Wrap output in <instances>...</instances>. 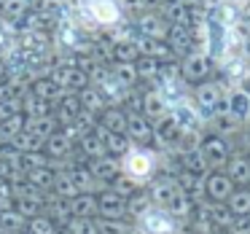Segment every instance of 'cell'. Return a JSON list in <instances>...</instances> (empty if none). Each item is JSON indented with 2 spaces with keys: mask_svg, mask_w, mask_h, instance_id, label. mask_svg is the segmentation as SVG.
Wrapping results in <instances>:
<instances>
[{
  "mask_svg": "<svg viewBox=\"0 0 250 234\" xmlns=\"http://www.w3.org/2000/svg\"><path fill=\"white\" fill-rule=\"evenodd\" d=\"M97 124L108 132H124L126 135V110L121 108V105H108V108L97 116Z\"/></svg>",
  "mask_w": 250,
  "mask_h": 234,
  "instance_id": "18",
  "label": "cell"
},
{
  "mask_svg": "<svg viewBox=\"0 0 250 234\" xmlns=\"http://www.w3.org/2000/svg\"><path fill=\"white\" fill-rule=\"evenodd\" d=\"M22 113L27 116V119H38V116H51L54 113V105L49 103V100L38 97V94H33L27 89V92L22 94Z\"/></svg>",
  "mask_w": 250,
  "mask_h": 234,
  "instance_id": "19",
  "label": "cell"
},
{
  "mask_svg": "<svg viewBox=\"0 0 250 234\" xmlns=\"http://www.w3.org/2000/svg\"><path fill=\"white\" fill-rule=\"evenodd\" d=\"M43 137H38V135H33V132H27V129H22L17 137L11 140V146L17 148L19 153H30V151H43Z\"/></svg>",
  "mask_w": 250,
  "mask_h": 234,
  "instance_id": "31",
  "label": "cell"
},
{
  "mask_svg": "<svg viewBox=\"0 0 250 234\" xmlns=\"http://www.w3.org/2000/svg\"><path fill=\"white\" fill-rule=\"evenodd\" d=\"M223 172L234 180V186H250V162L242 151H231V156L223 164Z\"/></svg>",
  "mask_w": 250,
  "mask_h": 234,
  "instance_id": "16",
  "label": "cell"
},
{
  "mask_svg": "<svg viewBox=\"0 0 250 234\" xmlns=\"http://www.w3.org/2000/svg\"><path fill=\"white\" fill-rule=\"evenodd\" d=\"M97 232L100 234H135L137 226L126 218H97Z\"/></svg>",
  "mask_w": 250,
  "mask_h": 234,
  "instance_id": "29",
  "label": "cell"
},
{
  "mask_svg": "<svg viewBox=\"0 0 250 234\" xmlns=\"http://www.w3.org/2000/svg\"><path fill=\"white\" fill-rule=\"evenodd\" d=\"M135 67H137V81L140 84H156V78L162 76L164 65L159 60H153V57H137L135 60Z\"/></svg>",
  "mask_w": 250,
  "mask_h": 234,
  "instance_id": "22",
  "label": "cell"
},
{
  "mask_svg": "<svg viewBox=\"0 0 250 234\" xmlns=\"http://www.w3.org/2000/svg\"><path fill=\"white\" fill-rule=\"evenodd\" d=\"M223 97H226V86L221 81H210V78L202 84H194V92H191V100L202 110L205 119H210L212 113L223 110Z\"/></svg>",
  "mask_w": 250,
  "mask_h": 234,
  "instance_id": "4",
  "label": "cell"
},
{
  "mask_svg": "<svg viewBox=\"0 0 250 234\" xmlns=\"http://www.w3.org/2000/svg\"><path fill=\"white\" fill-rule=\"evenodd\" d=\"M119 167L126 178H132L137 186H146L151 178H156L159 170H162V156L159 151L153 148H146V146H132L124 156L119 159Z\"/></svg>",
  "mask_w": 250,
  "mask_h": 234,
  "instance_id": "1",
  "label": "cell"
},
{
  "mask_svg": "<svg viewBox=\"0 0 250 234\" xmlns=\"http://www.w3.org/2000/svg\"><path fill=\"white\" fill-rule=\"evenodd\" d=\"M237 78H239V81H237V84H239V86H242V89H245V92H248V94H250V65H245V67H242V73H239V76H237Z\"/></svg>",
  "mask_w": 250,
  "mask_h": 234,
  "instance_id": "38",
  "label": "cell"
},
{
  "mask_svg": "<svg viewBox=\"0 0 250 234\" xmlns=\"http://www.w3.org/2000/svg\"><path fill=\"white\" fill-rule=\"evenodd\" d=\"M97 218H126V199L116 191H97Z\"/></svg>",
  "mask_w": 250,
  "mask_h": 234,
  "instance_id": "12",
  "label": "cell"
},
{
  "mask_svg": "<svg viewBox=\"0 0 250 234\" xmlns=\"http://www.w3.org/2000/svg\"><path fill=\"white\" fill-rule=\"evenodd\" d=\"M132 24H135V30L140 35H146V38H167V30H169V22L162 17V11L153 8V6L137 14Z\"/></svg>",
  "mask_w": 250,
  "mask_h": 234,
  "instance_id": "6",
  "label": "cell"
},
{
  "mask_svg": "<svg viewBox=\"0 0 250 234\" xmlns=\"http://www.w3.org/2000/svg\"><path fill=\"white\" fill-rule=\"evenodd\" d=\"M70 205V215L76 218H97V194H76L67 199Z\"/></svg>",
  "mask_w": 250,
  "mask_h": 234,
  "instance_id": "21",
  "label": "cell"
},
{
  "mask_svg": "<svg viewBox=\"0 0 250 234\" xmlns=\"http://www.w3.org/2000/svg\"><path fill=\"white\" fill-rule=\"evenodd\" d=\"M140 57L135 46V38L132 41H116L113 38V51H110V62H135Z\"/></svg>",
  "mask_w": 250,
  "mask_h": 234,
  "instance_id": "30",
  "label": "cell"
},
{
  "mask_svg": "<svg viewBox=\"0 0 250 234\" xmlns=\"http://www.w3.org/2000/svg\"><path fill=\"white\" fill-rule=\"evenodd\" d=\"M3 146H6V140H3V135H0V148H3Z\"/></svg>",
  "mask_w": 250,
  "mask_h": 234,
  "instance_id": "41",
  "label": "cell"
},
{
  "mask_svg": "<svg viewBox=\"0 0 250 234\" xmlns=\"http://www.w3.org/2000/svg\"><path fill=\"white\" fill-rule=\"evenodd\" d=\"M76 151L81 153L83 159H97V156H105V143L100 140L94 132H83L81 137H78V143H76Z\"/></svg>",
  "mask_w": 250,
  "mask_h": 234,
  "instance_id": "23",
  "label": "cell"
},
{
  "mask_svg": "<svg viewBox=\"0 0 250 234\" xmlns=\"http://www.w3.org/2000/svg\"><path fill=\"white\" fill-rule=\"evenodd\" d=\"M178 70H180V78L194 86V84H202V81H207V78L212 76L215 62H212V57L207 54V51L194 49V51H188L186 57L178 60Z\"/></svg>",
  "mask_w": 250,
  "mask_h": 234,
  "instance_id": "3",
  "label": "cell"
},
{
  "mask_svg": "<svg viewBox=\"0 0 250 234\" xmlns=\"http://www.w3.org/2000/svg\"><path fill=\"white\" fill-rule=\"evenodd\" d=\"M78 100H81L83 110H89V113H94V116H100L105 108H108V103H105L103 92H100L94 84H89L86 89H81V92H78Z\"/></svg>",
  "mask_w": 250,
  "mask_h": 234,
  "instance_id": "25",
  "label": "cell"
},
{
  "mask_svg": "<svg viewBox=\"0 0 250 234\" xmlns=\"http://www.w3.org/2000/svg\"><path fill=\"white\" fill-rule=\"evenodd\" d=\"M27 229V218L19 210L8 207V210H0V234H24Z\"/></svg>",
  "mask_w": 250,
  "mask_h": 234,
  "instance_id": "24",
  "label": "cell"
},
{
  "mask_svg": "<svg viewBox=\"0 0 250 234\" xmlns=\"http://www.w3.org/2000/svg\"><path fill=\"white\" fill-rule=\"evenodd\" d=\"M108 189H110V191H116L119 196H124V199H129V196L135 194V191L140 189V186H137L132 178H126L124 172H119V175H116V178L108 183Z\"/></svg>",
  "mask_w": 250,
  "mask_h": 234,
  "instance_id": "36",
  "label": "cell"
},
{
  "mask_svg": "<svg viewBox=\"0 0 250 234\" xmlns=\"http://www.w3.org/2000/svg\"><path fill=\"white\" fill-rule=\"evenodd\" d=\"M54 175H57V170L51 167V164H43V167L27 170V172H24V180H30L33 186H38L41 191H46V194H49L51 186H54Z\"/></svg>",
  "mask_w": 250,
  "mask_h": 234,
  "instance_id": "27",
  "label": "cell"
},
{
  "mask_svg": "<svg viewBox=\"0 0 250 234\" xmlns=\"http://www.w3.org/2000/svg\"><path fill=\"white\" fill-rule=\"evenodd\" d=\"M86 167H89V172L94 175V180H97L100 186H105V189H108V183L121 172L119 159H116V156H108V153H105V156H97V159H89Z\"/></svg>",
  "mask_w": 250,
  "mask_h": 234,
  "instance_id": "14",
  "label": "cell"
},
{
  "mask_svg": "<svg viewBox=\"0 0 250 234\" xmlns=\"http://www.w3.org/2000/svg\"><path fill=\"white\" fill-rule=\"evenodd\" d=\"M22 129H24V113H14L8 119H0V135H3L6 143H11Z\"/></svg>",
  "mask_w": 250,
  "mask_h": 234,
  "instance_id": "34",
  "label": "cell"
},
{
  "mask_svg": "<svg viewBox=\"0 0 250 234\" xmlns=\"http://www.w3.org/2000/svg\"><path fill=\"white\" fill-rule=\"evenodd\" d=\"M67 234H100L97 232V218H76L73 215L70 221L65 223Z\"/></svg>",
  "mask_w": 250,
  "mask_h": 234,
  "instance_id": "35",
  "label": "cell"
},
{
  "mask_svg": "<svg viewBox=\"0 0 250 234\" xmlns=\"http://www.w3.org/2000/svg\"><path fill=\"white\" fill-rule=\"evenodd\" d=\"M30 92L33 94H38V97H43V100H49L51 105H57L62 97H65V89L60 86V84L54 81L51 76H43V78H35L33 84H30Z\"/></svg>",
  "mask_w": 250,
  "mask_h": 234,
  "instance_id": "17",
  "label": "cell"
},
{
  "mask_svg": "<svg viewBox=\"0 0 250 234\" xmlns=\"http://www.w3.org/2000/svg\"><path fill=\"white\" fill-rule=\"evenodd\" d=\"M199 153H202V159H205V164L210 170H223L226 159L231 156V146H229L226 137L207 132V135H202V140H199Z\"/></svg>",
  "mask_w": 250,
  "mask_h": 234,
  "instance_id": "5",
  "label": "cell"
},
{
  "mask_svg": "<svg viewBox=\"0 0 250 234\" xmlns=\"http://www.w3.org/2000/svg\"><path fill=\"white\" fill-rule=\"evenodd\" d=\"M135 226L140 234H178L180 232V221L175 215H169L164 207L148 205L140 215L135 218Z\"/></svg>",
  "mask_w": 250,
  "mask_h": 234,
  "instance_id": "2",
  "label": "cell"
},
{
  "mask_svg": "<svg viewBox=\"0 0 250 234\" xmlns=\"http://www.w3.org/2000/svg\"><path fill=\"white\" fill-rule=\"evenodd\" d=\"M223 110L239 119L245 124V129H250V94L245 92L239 84L234 86H226V97H223Z\"/></svg>",
  "mask_w": 250,
  "mask_h": 234,
  "instance_id": "7",
  "label": "cell"
},
{
  "mask_svg": "<svg viewBox=\"0 0 250 234\" xmlns=\"http://www.w3.org/2000/svg\"><path fill=\"white\" fill-rule=\"evenodd\" d=\"M8 78V67H6V62H3V57H0V84Z\"/></svg>",
  "mask_w": 250,
  "mask_h": 234,
  "instance_id": "39",
  "label": "cell"
},
{
  "mask_svg": "<svg viewBox=\"0 0 250 234\" xmlns=\"http://www.w3.org/2000/svg\"><path fill=\"white\" fill-rule=\"evenodd\" d=\"M126 137L137 146L153 140V121L140 110H126Z\"/></svg>",
  "mask_w": 250,
  "mask_h": 234,
  "instance_id": "9",
  "label": "cell"
},
{
  "mask_svg": "<svg viewBox=\"0 0 250 234\" xmlns=\"http://www.w3.org/2000/svg\"><path fill=\"white\" fill-rule=\"evenodd\" d=\"M70 178H73V183H76L78 194H97V191L105 189V186H100L97 180H94V175L89 172V167H83V164L70 167Z\"/></svg>",
  "mask_w": 250,
  "mask_h": 234,
  "instance_id": "20",
  "label": "cell"
},
{
  "mask_svg": "<svg viewBox=\"0 0 250 234\" xmlns=\"http://www.w3.org/2000/svg\"><path fill=\"white\" fill-rule=\"evenodd\" d=\"M3 41H6V35H3V33H0V46H3Z\"/></svg>",
  "mask_w": 250,
  "mask_h": 234,
  "instance_id": "42",
  "label": "cell"
},
{
  "mask_svg": "<svg viewBox=\"0 0 250 234\" xmlns=\"http://www.w3.org/2000/svg\"><path fill=\"white\" fill-rule=\"evenodd\" d=\"M237 189L234 186V180L229 178L223 170H212V172H207L205 178V199L207 202H226L229 196H231V191Z\"/></svg>",
  "mask_w": 250,
  "mask_h": 234,
  "instance_id": "8",
  "label": "cell"
},
{
  "mask_svg": "<svg viewBox=\"0 0 250 234\" xmlns=\"http://www.w3.org/2000/svg\"><path fill=\"white\" fill-rule=\"evenodd\" d=\"M24 129L27 132H33V135H38V137H49L51 132H57L60 129V124H57V119H54V113L51 116H38V119H27L24 116Z\"/></svg>",
  "mask_w": 250,
  "mask_h": 234,
  "instance_id": "28",
  "label": "cell"
},
{
  "mask_svg": "<svg viewBox=\"0 0 250 234\" xmlns=\"http://www.w3.org/2000/svg\"><path fill=\"white\" fill-rule=\"evenodd\" d=\"M57 229L60 226H57L46 213H38V215L27 218V229H24V234H54Z\"/></svg>",
  "mask_w": 250,
  "mask_h": 234,
  "instance_id": "33",
  "label": "cell"
},
{
  "mask_svg": "<svg viewBox=\"0 0 250 234\" xmlns=\"http://www.w3.org/2000/svg\"><path fill=\"white\" fill-rule=\"evenodd\" d=\"M183 3L188 8H202V3H205V0H183Z\"/></svg>",
  "mask_w": 250,
  "mask_h": 234,
  "instance_id": "40",
  "label": "cell"
},
{
  "mask_svg": "<svg viewBox=\"0 0 250 234\" xmlns=\"http://www.w3.org/2000/svg\"><path fill=\"white\" fill-rule=\"evenodd\" d=\"M167 43L172 46V51L178 54V60H180V57H186L188 51L196 49L194 35H191V27H186V24H169V30H167Z\"/></svg>",
  "mask_w": 250,
  "mask_h": 234,
  "instance_id": "15",
  "label": "cell"
},
{
  "mask_svg": "<svg viewBox=\"0 0 250 234\" xmlns=\"http://www.w3.org/2000/svg\"><path fill=\"white\" fill-rule=\"evenodd\" d=\"M110 73H113L116 78H119L124 86H129V89H135L137 84V67H135V62H113L110 65Z\"/></svg>",
  "mask_w": 250,
  "mask_h": 234,
  "instance_id": "32",
  "label": "cell"
},
{
  "mask_svg": "<svg viewBox=\"0 0 250 234\" xmlns=\"http://www.w3.org/2000/svg\"><path fill=\"white\" fill-rule=\"evenodd\" d=\"M169 110V100L164 97L159 89H153V86H148L146 92H140V113H146L151 121H156V119H162L164 113Z\"/></svg>",
  "mask_w": 250,
  "mask_h": 234,
  "instance_id": "13",
  "label": "cell"
},
{
  "mask_svg": "<svg viewBox=\"0 0 250 234\" xmlns=\"http://www.w3.org/2000/svg\"><path fill=\"white\" fill-rule=\"evenodd\" d=\"M148 196H151V202L156 207H167V202L175 196V191L180 189L178 186V180H175V175H156V178H151L148 180Z\"/></svg>",
  "mask_w": 250,
  "mask_h": 234,
  "instance_id": "11",
  "label": "cell"
},
{
  "mask_svg": "<svg viewBox=\"0 0 250 234\" xmlns=\"http://www.w3.org/2000/svg\"><path fill=\"white\" fill-rule=\"evenodd\" d=\"M226 205L237 218H248L250 215V189L248 186H237L231 191V196L226 199Z\"/></svg>",
  "mask_w": 250,
  "mask_h": 234,
  "instance_id": "26",
  "label": "cell"
},
{
  "mask_svg": "<svg viewBox=\"0 0 250 234\" xmlns=\"http://www.w3.org/2000/svg\"><path fill=\"white\" fill-rule=\"evenodd\" d=\"M205 129H210L212 135H221V137H226V140H231V137H237L245 132V124L239 119H234L229 110H218V113H212L210 119H207Z\"/></svg>",
  "mask_w": 250,
  "mask_h": 234,
  "instance_id": "10",
  "label": "cell"
},
{
  "mask_svg": "<svg viewBox=\"0 0 250 234\" xmlns=\"http://www.w3.org/2000/svg\"><path fill=\"white\" fill-rule=\"evenodd\" d=\"M124 14H140L146 8H151V0H119Z\"/></svg>",
  "mask_w": 250,
  "mask_h": 234,
  "instance_id": "37",
  "label": "cell"
}]
</instances>
